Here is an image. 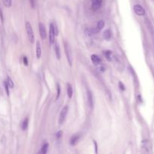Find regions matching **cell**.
<instances>
[{
	"label": "cell",
	"mask_w": 154,
	"mask_h": 154,
	"mask_svg": "<svg viewBox=\"0 0 154 154\" xmlns=\"http://www.w3.org/2000/svg\"><path fill=\"white\" fill-rule=\"evenodd\" d=\"M64 48H65V54H66V57H67V60L68 63L69 64V65L72 66V50L70 46H69L68 43L65 41L64 42Z\"/></svg>",
	"instance_id": "obj_1"
},
{
	"label": "cell",
	"mask_w": 154,
	"mask_h": 154,
	"mask_svg": "<svg viewBox=\"0 0 154 154\" xmlns=\"http://www.w3.org/2000/svg\"><path fill=\"white\" fill-rule=\"evenodd\" d=\"M26 34H27V37L29 38V41L31 43H33L34 40H35V36H34V33H33L32 27L31 26V24L29 22L26 23Z\"/></svg>",
	"instance_id": "obj_2"
},
{
	"label": "cell",
	"mask_w": 154,
	"mask_h": 154,
	"mask_svg": "<svg viewBox=\"0 0 154 154\" xmlns=\"http://www.w3.org/2000/svg\"><path fill=\"white\" fill-rule=\"evenodd\" d=\"M68 111V106L65 105L63 109H62L61 112H60V115H59V124H63V122L65 121L67 113Z\"/></svg>",
	"instance_id": "obj_3"
},
{
	"label": "cell",
	"mask_w": 154,
	"mask_h": 154,
	"mask_svg": "<svg viewBox=\"0 0 154 154\" xmlns=\"http://www.w3.org/2000/svg\"><path fill=\"white\" fill-rule=\"evenodd\" d=\"M134 11L138 16H144L145 15L146 12L144 8L140 5H134Z\"/></svg>",
	"instance_id": "obj_4"
},
{
	"label": "cell",
	"mask_w": 154,
	"mask_h": 154,
	"mask_svg": "<svg viewBox=\"0 0 154 154\" xmlns=\"http://www.w3.org/2000/svg\"><path fill=\"white\" fill-rule=\"evenodd\" d=\"M55 36H56V35L54 32V29H53V24H51L50 25V30H49V38H50V43L51 44L54 43Z\"/></svg>",
	"instance_id": "obj_5"
},
{
	"label": "cell",
	"mask_w": 154,
	"mask_h": 154,
	"mask_svg": "<svg viewBox=\"0 0 154 154\" xmlns=\"http://www.w3.org/2000/svg\"><path fill=\"white\" fill-rule=\"evenodd\" d=\"M39 33H40V36L42 40H44L46 37H47V32H46V29H45V26L44 25L42 24V23H40L39 25Z\"/></svg>",
	"instance_id": "obj_6"
},
{
	"label": "cell",
	"mask_w": 154,
	"mask_h": 154,
	"mask_svg": "<svg viewBox=\"0 0 154 154\" xmlns=\"http://www.w3.org/2000/svg\"><path fill=\"white\" fill-rule=\"evenodd\" d=\"M87 99H88V104L89 107L91 109H92L94 105V100H93V96H92V93L90 90L87 91Z\"/></svg>",
	"instance_id": "obj_7"
},
{
	"label": "cell",
	"mask_w": 154,
	"mask_h": 154,
	"mask_svg": "<svg viewBox=\"0 0 154 154\" xmlns=\"http://www.w3.org/2000/svg\"><path fill=\"white\" fill-rule=\"evenodd\" d=\"M91 2H92V6L93 8V9L97 10L100 8V7H101L102 0H91Z\"/></svg>",
	"instance_id": "obj_8"
},
{
	"label": "cell",
	"mask_w": 154,
	"mask_h": 154,
	"mask_svg": "<svg viewBox=\"0 0 154 154\" xmlns=\"http://www.w3.org/2000/svg\"><path fill=\"white\" fill-rule=\"evenodd\" d=\"M80 139V135H74L70 139V144L72 146H74L78 142Z\"/></svg>",
	"instance_id": "obj_9"
},
{
	"label": "cell",
	"mask_w": 154,
	"mask_h": 154,
	"mask_svg": "<svg viewBox=\"0 0 154 154\" xmlns=\"http://www.w3.org/2000/svg\"><path fill=\"white\" fill-rule=\"evenodd\" d=\"M36 57L38 59H39L41 57V48L39 41L36 42Z\"/></svg>",
	"instance_id": "obj_10"
},
{
	"label": "cell",
	"mask_w": 154,
	"mask_h": 154,
	"mask_svg": "<svg viewBox=\"0 0 154 154\" xmlns=\"http://www.w3.org/2000/svg\"><path fill=\"white\" fill-rule=\"evenodd\" d=\"M91 60L95 65H98L101 63V59H100V58L97 55H95V54L91 56Z\"/></svg>",
	"instance_id": "obj_11"
},
{
	"label": "cell",
	"mask_w": 154,
	"mask_h": 154,
	"mask_svg": "<svg viewBox=\"0 0 154 154\" xmlns=\"http://www.w3.org/2000/svg\"><path fill=\"white\" fill-rule=\"evenodd\" d=\"M67 87H68V96L69 98H72V94H73V89H72V87L71 86L70 83L67 84Z\"/></svg>",
	"instance_id": "obj_12"
},
{
	"label": "cell",
	"mask_w": 154,
	"mask_h": 154,
	"mask_svg": "<svg viewBox=\"0 0 154 154\" xmlns=\"http://www.w3.org/2000/svg\"><path fill=\"white\" fill-rule=\"evenodd\" d=\"M54 48H55V52H56V56H57V58L58 59H60L61 57V54H60V49H59V47L58 46V44L56 43L55 44V46H54Z\"/></svg>",
	"instance_id": "obj_13"
},
{
	"label": "cell",
	"mask_w": 154,
	"mask_h": 154,
	"mask_svg": "<svg viewBox=\"0 0 154 154\" xmlns=\"http://www.w3.org/2000/svg\"><path fill=\"white\" fill-rule=\"evenodd\" d=\"M103 35H104V38H105L106 40H109L110 38H111V30L107 29V30L105 31Z\"/></svg>",
	"instance_id": "obj_14"
},
{
	"label": "cell",
	"mask_w": 154,
	"mask_h": 154,
	"mask_svg": "<svg viewBox=\"0 0 154 154\" xmlns=\"http://www.w3.org/2000/svg\"><path fill=\"white\" fill-rule=\"evenodd\" d=\"M105 26V22L103 20H100L98 21V24H97V27H96V30L98 32H99L100 30H102Z\"/></svg>",
	"instance_id": "obj_15"
},
{
	"label": "cell",
	"mask_w": 154,
	"mask_h": 154,
	"mask_svg": "<svg viewBox=\"0 0 154 154\" xmlns=\"http://www.w3.org/2000/svg\"><path fill=\"white\" fill-rule=\"evenodd\" d=\"M28 124H29V119L26 117L22 122V129L23 130H26L27 127H28Z\"/></svg>",
	"instance_id": "obj_16"
},
{
	"label": "cell",
	"mask_w": 154,
	"mask_h": 154,
	"mask_svg": "<svg viewBox=\"0 0 154 154\" xmlns=\"http://www.w3.org/2000/svg\"><path fill=\"white\" fill-rule=\"evenodd\" d=\"M3 1V3H4V5L7 8H10L11 6V3H12V1L11 0H2Z\"/></svg>",
	"instance_id": "obj_17"
},
{
	"label": "cell",
	"mask_w": 154,
	"mask_h": 154,
	"mask_svg": "<svg viewBox=\"0 0 154 154\" xmlns=\"http://www.w3.org/2000/svg\"><path fill=\"white\" fill-rule=\"evenodd\" d=\"M6 82H7L8 85L9 87H11V88H13V87H14V83H13V81H12V80H11V78H9V77H8L7 81H6Z\"/></svg>",
	"instance_id": "obj_18"
},
{
	"label": "cell",
	"mask_w": 154,
	"mask_h": 154,
	"mask_svg": "<svg viewBox=\"0 0 154 154\" xmlns=\"http://www.w3.org/2000/svg\"><path fill=\"white\" fill-rule=\"evenodd\" d=\"M48 143H46L43 145V147H42V149H41V153H46L48 151Z\"/></svg>",
	"instance_id": "obj_19"
},
{
	"label": "cell",
	"mask_w": 154,
	"mask_h": 154,
	"mask_svg": "<svg viewBox=\"0 0 154 154\" xmlns=\"http://www.w3.org/2000/svg\"><path fill=\"white\" fill-rule=\"evenodd\" d=\"M105 57L107 58V59L108 61H111V52L110 50H107V51H105Z\"/></svg>",
	"instance_id": "obj_20"
},
{
	"label": "cell",
	"mask_w": 154,
	"mask_h": 154,
	"mask_svg": "<svg viewBox=\"0 0 154 154\" xmlns=\"http://www.w3.org/2000/svg\"><path fill=\"white\" fill-rule=\"evenodd\" d=\"M57 98H56V99L57 100V99L59 98V96H60L61 89H60V86H59V83H57Z\"/></svg>",
	"instance_id": "obj_21"
},
{
	"label": "cell",
	"mask_w": 154,
	"mask_h": 154,
	"mask_svg": "<svg viewBox=\"0 0 154 154\" xmlns=\"http://www.w3.org/2000/svg\"><path fill=\"white\" fill-rule=\"evenodd\" d=\"M4 85H5V91H6V93L8 96H9V89H8V83L6 81H5L4 83Z\"/></svg>",
	"instance_id": "obj_22"
},
{
	"label": "cell",
	"mask_w": 154,
	"mask_h": 154,
	"mask_svg": "<svg viewBox=\"0 0 154 154\" xmlns=\"http://www.w3.org/2000/svg\"><path fill=\"white\" fill-rule=\"evenodd\" d=\"M119 86L121 90H125V86L123 85L122 82H119Z\"/></svg>",
	"instance_id": "obj_23"
},
{
	"label": "cell",
	"mask_w": 154,
	"mask_h": 154,
	"mask_svg": "<svg viewBox=\"0 0 154 154\" xmlns=\"http://www.w3.org/2000/svg\"><path fill=\"white\" fill-rule=\"evenodd\" d=\"M29 1L30 2V5H31V6H32V8H35V0H29Z\"/></svg>",
	"instance_id": "obj_24"
},
{
	"label": "cell",
	"mask_w": 154,
	"mask_h": 154,
	"mask_svg": "<svg viewBox=\"0 0 154 154\" xmlns=\"http://www.w3.org/2000/svg\"><path fill=\"white\" fill-rule=\"evenodd\" d=\"M62 135H63V132H62V131H59V132H57V138H60Z\"/></svg>",
	"instance_id": "obj_25"
},
{
	"label": "cell",
	"mask_w": 154,
	"mask_h": 154,
	"mask_svg": "<svg viewBox=\"0 0 154 154\" xmlns=\"http://www.w3.org/2000/svg\"><path fill=\"white\" fill-rule=\"evenodd\" d=\"M0 18H1V20H2V22L3 23V21H4V19H3V14H2V11L0 10Z\"/></svg>",
	"instance_id": "obj_26"
},
{
	"label": "cell",
	"mask_w": 154,
	"mask_h": 154,
	"mask_svg": "<svg viewBox=\"0 0 154 154\" xmlns=\"http://www.w3.org/2000/svg\"><path fill=\"white\" fill-rule=\"evenodd\" d=\"M24 64H25L26 65H28L27 58H26V57H24Z\"/></svg>",
	"instance_id": "obj_27"
}]
</instances>
